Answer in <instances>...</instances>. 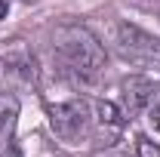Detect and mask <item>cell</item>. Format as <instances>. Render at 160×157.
Returning <instances> with one entry per match:
<instances>
[{
	"instance_id": "1",
	"label": "cell",
	"mask_w": 160,
	"mask_h": 157,
	"mask_svg": "<svg viewBox=\"0 0 160 157\" xmlns=\"http://www.w3.org/2000/svg\"><path fill=\"white\" fill-rule=\"evenodd\" d=\"M52 46H56V56L62 59L65 71L74 80H92L102 74L105 68V46L99 43V37L89 31V28H80V25H62L52 37Z\"/></svg>"
},
{
	"instance_id": "2",
	"label": "cell",
	"mask_w": 160,
	"mask_h": 157,
	"mask_svg": "<svg viewBox=\"0 0 160 157\" xmlns=\"http://www.w3.org/2000/svg\"><path fill=\"white\" fill-rule=\"evenodd\" d=\"M46 117H49V129L62 142H68V145H77L80 139L89 133V105L83 99L49 105L46 108Z\"/></svg>"
},
{
	"instance_id": "3",
	"label": "cell",
	"mask_w": 160,
	"mask_h": 157,
	"mask_svg": "<svg viewBox=\"0 0 160 157\" xmlns=\"http://www.w3.org/2000/svg\"><path fill=\"white\" fill-rule=\"evenodd\" d=\"M117 53L129 62H145V65H157L160 68V40L145 34L136 25H117Z\"/></svg>"
},
{
	"instance_id": "4",
	"label": "cell",
	"mask_w": 160,
	"mask_h": 157,
	"mask_svg": "<svg viewBox=\"0 0 160 157\" xmlns=\"http://www.w3.org/2000/svg\"><path fill=\"white\" fill-rule=\"evenodd\" d=\"M16 123H19V99L0 96V157H22L16 145Z\"/></svg>"
},
{
	"instance_id": "5",
	"label": "cell",
	"mask_w": 160,
	"mask_h": 157,
	"mask_svg": "<svg viewBox=\"0 0 160 157\" xmlns=\"http://www.w3.org/2000/svg\"><path fill=\"white\" fill-rule=\"evenodd\" d=\"M151 102H154V86L145 77L123 80V114H126V120H132L139 111H145Z\"/></svg>"
},
{
	"instance_id": "6",
	"label": "cell",
	"mask_w": 160,
	"mask_h": 157,
	"mask_svg": "<svg viewBox=\"0 0 160 157\" xmlns=\"http://www.w3.org/2000/svg\"><path fill=\"white\" fill-rule=\"evenodd\" d=\"M92 111H96V123H99V129H105V136H108V139H114L120 133V126L126 123V114L120 111L114 102L99 99V102H92Z\"/></svg>"
},
{
	"instance_id": "7",
	"label": "cell",
	"mask_w": 160,
	"mask_h": 157,
	"mask_svg": "<svg viewBox=\"0 0 160 157\" xmlns=\"http://www.w3.org/2000/svg\"><path fill=\"white\" fill-rule=\"evenodd\" d=\"M136 157H160V145L151 142L148 136H139L136 139Z\"/></svg>"
},
{
	"instance_id": "8",
	"label": "cell",
	"mask_w": 160,
	"mask_h": 157,
	"mask_svg": "<svg viewBox=\"0 0 160 157\" xmlns=\"http://www.w3.org/2000/svg\"><path fill=\"white\" fill-rule=\"evenodd\" d=\"M145 111H148V120H151V126L160 133V102H151Z\"/></svg>"
},
{
	"instance_id": "9",
	"label": "cell",
	"mask_w": 160,
	"mask_h": 157,
	"mask_svg": "<svg viewBox=\"0 0 160 157\" xmlns=\"http://www.w3.org/2000/svg\"><path fill=\"white\" fill-rule=\"evenodd\" d=\"M6 13H9V0H0V19H6Z\"/></svg>"
}]
</instances>
